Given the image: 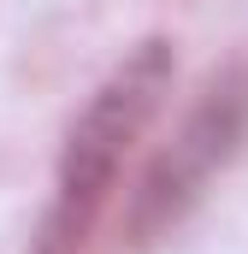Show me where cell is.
Returning a JSON list of instances; mask_svg holds the SVG:
<instances>
[{"mask_svg":"<svg viewBox=\"0 0 248 254\" xmlns=\"http://www.w3.org/2000/svg\"><path fill=\"white\" fill-rule=\"evenodd\" d=\"M172 71H178L172 42L148 36L101 77V89L83 101V113L65 130L60 166H54V195H48V213L30 237V254H83L107 195L119 184L124 154L136 148V136L148 130V119L160 113V101L172 89Z\"/></svg>","mask_w":248,"mask_h":254,"instance_id":"obj_1","label":"cell"},{"mask_svg":"<svg viewBox=\"0 0 248 254\" xmlns=\"http://www.w3.org/2000/svg\"><path fill=\"white\" fill-rule=\"evenodd\" d=\"M248 142V65L219 71L201 101L189 107V119L178 125V136L154 154V166L142 172V184L124 207V231L136 249L160 243L172 225H184L189 207L213 190V178L243 154Z\"/></svg>","mask_w":248,"mask_h":254,"instance_id":"obj_2","label":"cell"}]
</instances>
